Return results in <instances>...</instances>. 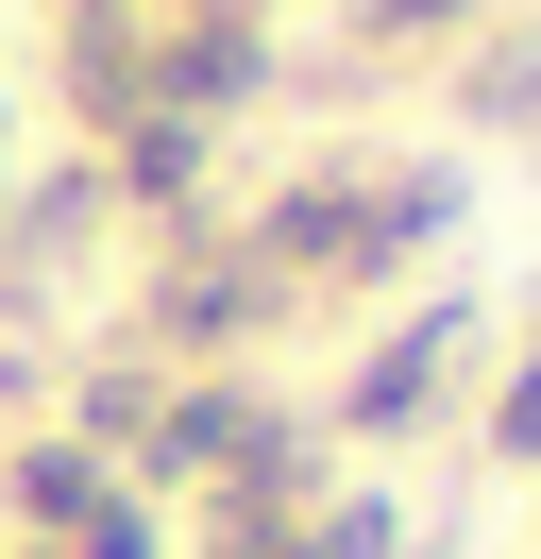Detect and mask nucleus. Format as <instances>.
I'll return each mask as SVG.
<instances>
[{
	"label": "nucleus",
	"mask_w": 541,
	"mask_h": 559,
	"mask_svg": "<svg viewBox=\"0 0 541 559\" xmlns=\"http://www.w3.org/2000/svg\"><path fill=\"white\" fill-rule=\"evenodd\" d=\"M17 491H34V509H51V525H101V475H85V457H34Z\"/></svg>",
	"instance_id": "4"
},
{
	"label": "nucleus",
	"mask_w": 541,
	"mask_h": 559,
	"mask_svg": "<svg viewBox=\"0 0 541 559\" xmlns=\"http://www.w3.org/2000/svg\"><path fill=\"white\" fill-rule=\"evenodd\" d=\"M440 356H457V340H440V322H406V340H389V356H372V373H356V424H423V390H440Z\"/></svg>",
	"instance_id": "1"
},
{
	"label": "nucleus",
	"mask_w": 541,
	"mask_h": 559,
	"mask_svg": "<svg viewBox=\"0 0 541 559\" xmlns=\"http://www.w3.org/2000/svg\"><path fill=\"white\" fill-rule=\"evenodd\" d=\"M254 424H237V390H203V407H169V457H237Z\"/></svg>",
	"instance_id": "3"
},
{
	"label": "nucleus",
	"mask_w": 541,
	"mask_h": 559,
	"mask_svg": "<svg viewBox=\"0 0 541 559\" xmlns=\"http://www.w3.org/2000/svg\"><path fill=\"white\" fill-rule=\"evenodd\" d=\"M304 559H389V509H338V525H304Z\"/></svg>",
	"instance_id": "5"
},
{
	"label": "nucleus",
	"mask_w": 541,
	"mask_h": 559,
	"mask_svg": "<svg viewBox=\"0 0 541 559\" xmlns=\"http://www.w3.org/2000/svg\"><path fill=\"white\" fill-rule=\"evenodd\" d=\"M491 441H507V457H541V356H525V373H507V407H491Z\"/></svg>",
	"instance_id": "6"
},
{
	"label": "nucleus",
	"mask_w": 541,
	"mask_h": 559,
	"mask_svg": "<svg viewBox=\"0 0 541 559\" xmlns=\"http://www.w3.org/2000/svg\"><path fill=\"white\" fill-rule=\"evenodd\" d=\"M473 119H541V35H507L491 69H473Z\"/></svg>",
	"instance_id": "2"
}]
</instances>
